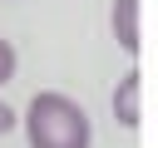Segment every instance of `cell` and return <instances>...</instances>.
<instances>
[{
	"mask_svg": "<svg viewBox=\"0 0 158 148\" xmlns=\"http://www.w3.org/2000/svg\"><path fill=\"white\" fill-rule=\"evenodd\" d=\"M25 143L30 148H94V123L89 113L59 94V89H40L25 104Z\"/></svg>",
	"mask_w": 158,
	"mask_h": 148,
	"instance_id": "1",
	"label": "cell"
},
{
	"mask_svg": "<svg viewBox=\"0 0 158 148\" xmlns=\"http://www.w3.org/2000/svg\"><path fill=\"white\" fill-rule=\"evenodd\" d=\"M138 10H143V0H114V10H109V25H114V39H118L123 54H138V49H143Z\"/></svg>",
	"mask_w": 158,
	"mask_h": 148,
	"instance_id": "2",
	"label": "cell"
},
{
	"mask_svg": "<svg viewBox=\"0 0 158 148\" xmlns=\"http://www.w3.org/2000/svg\"><path fill=\"white\" fill-rule=\"evenodd\" d=\"M114 118L123 128H138L143 123V74L138 69H128L118 79V89H114Z\"/></svg>",
	"mask_w": 158,
	"mask_h": 148,
	"instance_id": "3",
	"label": "cell"
},
{
	"mask_svg": "<svg viewBox=\"0 0 158 148\" xmlns=\"http://www.w3.org/2000/svg\"><path fill=\"white\" fill-rule=\"evenodd\" d=\"M15 64H20V59H15V44H10L5 35H0V89H5L10 79H15Z\"/></svg>",
	"mask_w": 158,
	"mask_h": 148,
	"instance_id": "4",
	"label": "cell"
},
{
	"mask_svg": "<svg viewBox=\"0 0 158 148\" xmlns=\"http://www.w3.org/2000/svg\"><path fill=\"white\" fill-rule=\"evenodd\" d=\"M15 123H20V118H15V109L0 99V138H5V133H15Z\"/></svg>",
	"mask_w": 158,
	"mask_h": 148,
	"instance_id": "5",
	"label": "cell"
}]
</instances>
